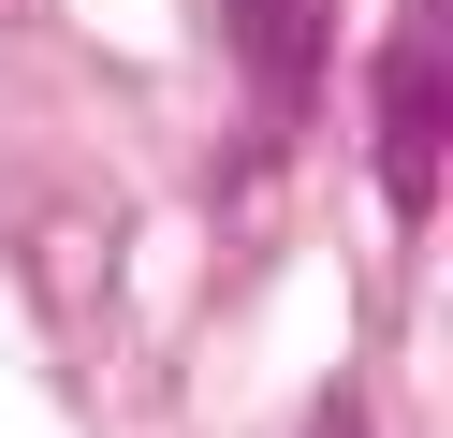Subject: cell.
<instances>
[{"label":"cell","mask_w":453,"mask_h":438,"mask_svg":"<svg viewBox=\"0 0 453 438\" xmlns=\"http://www.w3.org/2000/svg\"><path fill=\"white\" fill-rule=\"evenodd\" d=\"M249 44H264V73L293 88V58H307V15H293V0H249Z\"/></svg>","instance_id":"obj_2"},{"label":"cell","mask_w":453,"mask_h":438,"mask_svg":"<svg viewBox=\"0 0 453 438\" xmlns=\"http://www.w3.org/2000/svg\"><path fill=\"white\" fill-rule=\"evenodd\" d=\"M380 175H395V204H439V15H410L395 29V73H380Z\"/></svg>","instance_id":"obj_1"}]
</instances>
